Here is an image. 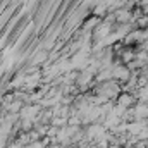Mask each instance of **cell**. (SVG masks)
Wrapping results in <instances>:
<instances>
[{"instance_id": "cell-1", "label": "cell", "mask_w": 148, "mask_h": 148, "mask_svg": "<svg viewBox=\"0 0 148 148\" xmlns=\"http://www.w3.org/2000/svg\"><path fill=\"white\" fill-rule=\"evenodd\" d=\"M131 73L127 67H122V66H114L112 67V79L115 81H129Z\"/></svg>"}, {"instance_id": "cell-2", "label": "cell", "mask_w": 148, "mask_h": 148, "mask_svg": "<svg viewBox=\"0 0 148 148\" xmlns=\"http://www.w3.org/2000/svg\"><path fill=\"white\" fill-rule=\"evenodd\" d=\"M133 102H134V97H131V95H127V93H122V95H119V105H122V107H126V109H129L131 105H133Z\"/></svg>"}]
</instances>
